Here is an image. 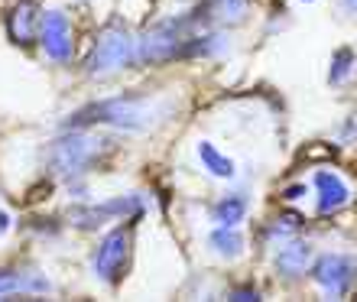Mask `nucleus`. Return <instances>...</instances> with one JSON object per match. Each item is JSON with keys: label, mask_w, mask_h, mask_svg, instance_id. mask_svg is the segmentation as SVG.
I'll use <instances>...</instances> for the list:
<instances>
[{"label": "nucleus", "mask_w": 357, "mask_h": 302, "mask_svg": "<svg viewBox=\"0 0 357 302\" xmlns=\"http://www.w3.org/2000/svg\"><path fill=\"white\" fill-rule=\"evenodd\" d=\"M7 33H10L13 43H20V46H29V43L39 36L36 0H23V3H17V10L7 17Z\"/></svg>", "instance_id": "nucleus-12"}, {"label": "nucleus", "mask_w": 357, "mask_h": 302, "mask_svg": "<svg viewBox=\"0 0 357 302\" xmlns=\"http://www.w3.org/2000/svg\"><path fill=\"white\" fill-rule=\"evenodd\" d=\"M39 43L46 49V56L59 66H68L75 56V39H72V23L62 10H46L39 17Z\"/></svg>", "instance_id": "nucleus-8"}, {"label": "nucleus", "mask_w": 357, "mask_h": 302, "mask_svg": "<svg viewBox=\"0 0 357 302\" xmlns=\"http://www.w3.org/2000/svg\"><path fill=\"white\" fill-rule=\"evenodd\" d=\"M43 293H52V283L39 270L0 266V299H7V296H43Z\"/></svg>", "instance_id": "nucleus-10"}, {"label": "nucleus", "mask_w": 357, "mask_h": 302, "mask_svg": "<svg viewBox=\"0 0 357 302\" xmlns=\"http://www.w3.org/2000/svg\"><path fill=\"white\" fill-rule=\"evenodd\" d=\"M133 62H137V36L123 23H111L107 29H101V36L88 56V75L111 78Z\"/></svg>", "instance_id": "nucleus-4"}, {"label": "nucleus", "mask_w": 357, "mask_h": 302, "mask_svg": "<svg viewBox=\"0 0 357 302\" xmlns=\"http://www.w3.org/2000/svg\"><path fill=\"white\" fill-rule=\"evenodd\" d=\"M231 299L254 302V299H264V296H260V289H254V286H234V289H231Z\"/></svg>", "instance_id": "nucleus-18"}, {"label": "nucleus", "mask_w": 357, "mask_h": 302, "mask_svg": "<svg viewBox=\"0 0 357 302\" xmlns=\"http://www.w3.org/2000/svg\"><path fill=\"white\" fill-rule=\"evenodd\" d=\"M247 205H250L247 195H225V199L215 202V208H211V221L225 227H237L247 215Z\"/></svg>", "instance_id": "nucleus-15"}, {"label": "nucleus", "mask_w": 357, "mask_h": 302, "mask_svg": "<svg viewBox=\"0 0 357 302\" xmlns=\"http://www.w3.org/2000/svg\"><path fill=\"white\" fill-rule=\"evenodd\" d=\"M143 195H117L111 202H98V205H85L72 211V225L82 227V231H91V227H101L104 221H137L143 215Z\"/></svg>", "instance_id": "nucleus-6"}, {"label": "nucleus", "mask_w": 357, "mask_h": 302, "mask_svg": "<svg viewBox=\"0 0 357 302\" xmlns=\"http://www.w3.org/2000/svg\"><path fill=\"white\" fill-rule=\"evenodd\" d=\"M208 247H211L218 257H225V260H234V257L244 254V234H241L237 227L218 225L215 231L208 234Z\"/></svg>", "instance_id": "nucleus-13"}, {"label": "nucleus", "mask_w": 357, "mask_h": 302, "mask_svg": "<svg viewBox=\"0 0 357 302\" xmlns=\"http://www.w3.org/2000/svg\"><path fill=\"white\" fill-rule=\"evenodd\" d=\"M312 189H315V211L319 215H335L351 202V189L348 182L341 179L338 172L319 169L312 176Z\"/></svg>", "instance_id": "nucleus-9"}, {"label": "nucleus", "mask_w": 357, "mask_h": 302, "mask_svg": "<svg viewBox=\"0 0 357 302\" xmlns=\"http://www.w3.org/2000/svg\"><path fill=\"white\" fill-rule=\"evenodd\" d=\"M133 257V225H117L114 231L104 234V241L94 250V276L107 286H117L130 270Z\"/></svg>", "instance_id": "nucleus-5"}, {"label": "nucleus", "mask_w": 357, "mask_h": 302, "mask_svg": "<svg viewBox=\"0 0 357 302\" xmlns=\"http://www.w3.org/2000/svg\"><path fill=\"white\" fill-rule=\"evenodd\" d=\"M198 160L205 163V169L211 172V176H218V179H234V176H237L234 160H231V156H225L215 143H208V140L198 143Z\"/></svg>", "instance_id": "nucleus-14"}, {"label": "nucleus", "mask_w": 357, "mask_h": 302, "mask_svg": "<svg viewBox=\"0 0 357 302\" xmlns=\"http://www.w3.org/2000/svg\"><path fill=\"white\" fill-rule=\"evenodd\" d=\"M338 3H341L344 10H348L351 17H357V0H338Z\"/></svg>", "instance_id": "nucleus-21"}, {"label": "nucleus", "mask_w": 357, "mask_h": 302, "mask_svg": "<svg viewBox=\"0 0 357 302\" xmlns=\"http://www.w3.org/2000/svg\"><path fill=\"white\" fill-rule=\"evenodd\" d=\"M208 13L218 23H244L247 20V0H211L208 3Z\"/></svg>", "instance_id": "nucleus-16"}, {"label": "nucleus", "mask_w": 357, "mask_h": 302, "mask_svg": "<svg viewBox=\"0 0 357 302\" xmlns=\"http://www.w3.org/2000/svg\"><path fill=\"white\" fill-rule=\"evenodd\" d=\"M312 280L321 286L328 299H338L357 283V260L348 254H325L312 266Z\"/></svg>", "instance_id": "nucleus-7"}, {"label": "nucleus", "mask_w": 357, "mask_h": 302, "mask_svg": "<svg viewBox=\"0 0 357 302\" xmlns=\"http://www.w3.org/2000/svg\"><path fill=\"white\" fill-rule=\"evenodd\" d=\"M104 156V140L94 133H66L49 146V172L59 179H78L98 166Z\"/></svg>", "instance_id": "nucleus-3"}, {"label": "nucleus", "mask_w": 357, "mask_h": 302, "mask_svg": "<svg viewBox=\"0 0 357 302\" xmlns=\"http://www.w3.org/2000/svg\"><path fill=\"white\" fill-rule=\"evenodd\" d=\"M305 195V186H289V189H282V199L286 202H299Z\"/></svg>", "instance_id": "nucleus-20"}, {"label": "nucleus", "mask_w": 357, "mask_h": 302, "mask_svg": "<svg viewBox=\"0 0 357 302\" xmlns=\"http://www.w3.org/2000/svg\"><path fill=\"white\" fill-rule=\"evenodd\" d=\"M169 111L172 101H162V98H107V101H94L72 114V127H114V130L140 133L156 127L162 114Z\"/></svg>", "instance_id": "nucleus-1"}, {"label": "nucleus", "mask_w": 357, "mask_h": 302, "mask_svg": "<svg viewBox=\"0 0 357 302\" xmlns=\"http://www.w3.org/2000/svg\"><path fill=\"white\" fill-rule=\"evenodd\" d=\"M351 68H354V52H351V49H338V52H335V62H331V85L344 82V78L351 75Z\"/></svg>", "instance_id": "nucleus-17"}, {"label": "nucleus", "mask_w": 357, "mask_h": 302, "mask_svg": "<svg viewBox=\"0 0 357 302\" xmlns=\"http://www.w3.org/2000/svg\"><path fill=\"white\" fill-rule=\"evenodd\" d=\"M7 227H10V215L7 211H0V231H7Z\"/></svg>", "instance_id": "nucleus-22"}, {"label": "nucleus", "mask_w": 357, "mask_h": 302, "mask_svg": "<svg viewBox=\"0 0 357 302\" xmlns=\"http://www.w3.org/2000/svg\"><path fill=\"white\" fill-rule=\"evenodd\" d=\"M309 264H312V247L305 241H292V237L280 241V250L273 257V270L282 280H299L309 270Z\"/></svg>", "instance_id": "nucleus-11"}, {"label": "nucleus", "mask_w": 357, "mask_h": 302, "mask_svg": "<svg viewBox=\"0 0 357 302\" xmlns=\"http://www.w3.org/2000/svg\"><path fill=\"white\" fill-rule=\"evenodd\" d=\"M341 140H344V143L357 140V114H354V117H348V123L341 127Z\"/></svg>", "instance_id": "nucleus-19"}, {"label": "nucleus", "mask_w": 357, "mask_h": 302, "mask_svg": "<svg viewBox=\"0 0 357 302\" xmlns=\"http://www.w3.org/2000/svg\"><path fill=\"white\" fill-rule=\"evenodd\" d=\"M195 17L162 20L137 39V62L143 66H166L176 59H188V46L195 36Z\"/></svg>", "instance_id": "nucleus-2"}]
</instances>
